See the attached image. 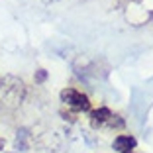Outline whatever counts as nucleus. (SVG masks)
I'll return each instance as SVG.
<instances>
[{
  "mask_svg": "<svg viewBox=\"0 0 153 153\" xmlns=\"http://www.w3.org/2000/svg\"><path fill=\"white\" fill-rule=\"evenodd\" d=\"M26 94V86L18 76L0 79V110H12L20 106Z\"/></svg>",
  "mask_w": 153,
  "mask_h": 153,
  "instance_id": "f257e3e1",
  "label": "nucleus"
},
{
  "mask_svg": "<svg viewBox=\"0 0 153 153\" xmlns=\"http://www.w3.org/2000/svg\"><path fill=\"white\" fill-rule=\"evenodd\" d=\"M43 2H47V4H49V2H55V0H43Z\"/></svg>",
  "mask_w": 153,
  "mask_h": 153,
  "instance_id": "423d86ee",
  "label": "nucleus"
},
{
  "mask_svg": "<svg viewBox=\"0 0 153 153\" xmlns=\"http://www.w3.org/2000/svg\"><path fill=\"white\" fill-rule=\"evenodd\" d=\"M137 145L134 135H118L116 140H114V149L120 153H131Z\"/></svg>",
  "mask_w": 153,
  "mask_h": 153,
  "instance_id": "20e7f679",
  "label": "nucleus"
},
{
  "mask_svg": "<svg viewBox=\"0 0 153 153\" xmlns=\"http://www.w3.org/2000/svg\"><path fill=\"white\" fill-rule=\"evenodd\" d=\"M90 120H92V124L98 128L102 126H108V128H122L124 126V122L120 120V118L116 116V114H112L108 108H98V110H92L90 112Z\"/></svg>",
  "mask_w": 153,
  "mask_h": 153,
  "instance_id": "7ed1b4c3",
  "label": "nucleus"
},
{
  "mask_svg": "<svg viewBox=\"0 0 153 153\" xmlns=\"http://www.w3.org/2000/svg\"><path fill=\"white\" fill-rule=\"evenodd\" d=\"M61 102L67 104L69 108L76 110V112H86L90 110V102L82 92H79L76 88H63L61 90Z\"/></svg>",
  "mask_w": 153,
  "mask_h": 153,
  "instance_id": "f03ea898",
  "label": "nucleus"
},
{
  "mask_svg": "<svg viewBox=\"0 0 153 153\" xmlns=\"http://www.w3.org/2000/svg\"><path fill=\"white\" fill-rule=\"evenodd\" d=\"M43 79H45V71H43V69H41V71L37 73V76H36V81H37V82H41V81H43Z\"/></svg>",
  "mask_w": 153,
  "mask_h": 153,
  "instance_id": "39448f33",
  "label": "nucleus"
}]
</instances>
